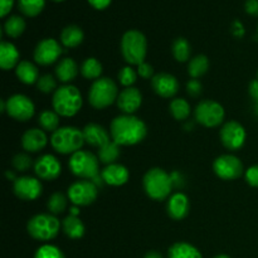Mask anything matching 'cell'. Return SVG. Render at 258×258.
<instances>
[{
    "label": "cell",
    "mask_w": 258,
    "mask_h": 258,
    "mask_svg": "<svg viewBox=\"0 0 258 258\" xmlns=\"http://www.w3.org/2000/svg\"><path fill=\"white\" fill-rule=\"evenodd\" d=\"M148 50L145 35L139 30H128L121 39V53L128 64L139 66L144 63Z\"/></svg>",
    "instance_id": "cell-5"
},
{
    "label": "cell",
    "mask_w": 258,
    "mask_h": 258,
    "mask_svg": "<svg viewBox=\"0 0 258 258\" xmlns=\"http://www.w3.org/2000/svg\"><path fill=\"white\" fill-rule=\"evenodd\" d=\"M34 171L42 180L52 181L60 175L62 166L59 160L50 154H45L38 158L34 163Z\"/></svg>",
    "instance_id": "cell-15"
},
{
    "label": "cell",
    "mask_w": 258,
    "mask_h": 258,
    "mask_svg": "<svg viewBox=\"0 0 258 258\" xmlns=\"http://www.w3.org/2000/svg\"><path fill=\"white\" fill-rule=\"evenodd\" d=\"M38 123H39L40 128L43 131H49V133H54L58 130L59 126V115L55 111L45 110L38 117Z\"/></svg>",
    "instance_id": "cell-32"
},
{
    "label": "cell",
    "mask_w": 258,
    "mask_h": 258,
    "mask_svg": "<svg viewBox=\"0 0 258 258\" xmlns=\"http://www.w3.org/2000/svg\"><path fill=\"white\" fill-rule=\"evenodd\" d=\"M47 135L40 128H29L24 133L22 138V146L25 151L38 153L47 145Z\"/></svg>",
    "instance_id": "cell-22"
},
{
    "label": "cell",
    "mask_w": 258,
    "mask_h": 258,
    "mask_svg": "<svg viewBox=\"0 0 258 258\" xmlns=\"http://www.w3.org/2000/svg\"><path fill=\"white\" fill-rule=\"evenodd\" d=\"M214 173L223 180H236L243 174V164L237 156L221 155L213 163Z\"/></svg>",
    "instance_id": "cell-12"
},
{
    "label": "cell",
    "mask_w": 258,
    "mask_h": 258,
    "mask_svg": "<svg viewBox=\"0 0 258 258\" xmlns=\"http://www.w3.org/2000/svg\"><path fill=\"white\" fill-rule=\"evenodd\" d=\"M19 50L13 43H0V66L4 71H9L19 64Z\"/></svg>",
    "instance_id": "cell-23"
},
{
    "label": "cell",
    "mask_w": 258,
    "mask_h": 258,
    "mask_svg": "<svg viewBox=\"0 0 258 258\" xmlns=\"http://www.w3.org/2000/svg\"><path fill=\"white\" fill-rule=\"evenodd\" d=\"M53 2H57V3H60V2H63V0H53Z\"/></svg>",
    "instance_id": "cell-53"
},
{
    "label": "cell",
    "mask_w": 258,
    "mask_h": 258,
    "mask_svg": "<svg viewBox=\"0 0 258 258\" xmlns=\"http://www.w3.org/2000/svg\"><path fill=\"white\" fill-rule=\"evenodd\" d=\"M37 88L43 93L55 92L57 91V81L52 75H43L38 80Z\"/></svg>",
    "instance_id": "cell-39"
},
{
    "label": "cell",
    "mask_w": 258,
    "mask_h": 258,
    "mask_svg": "<svg viewBox=\"0 0 258 258\" xmlns=\"http://www.w3.org/2000/svg\"><path fill=\"white\" fill-rule=\"evenodd\" d=\"M144 258H163V256L156 251H149Z\"/></svg>",
    "instance_id": "cell-49"
},
{
    "label": "cell",
    "mask_w": 258,
    "mask_h": 258,
    "mask_svg": "<svg viewBox=\"0 0 258 258\" xmlns=\"http://www.w3.org/2000/svg\"><path fill=\"white\" fill-rule=\"evenodd\" d=\"M138 72H135V70L131 67H123L118 73V80L125 87H131L138 80Z\"/></svg>",
    "instance_id": "cell-40"
},
{
    "label": "cell",
    "mask_w": 258,
    "mask_h": 258,
    "mask_svg": "<svg viewBox=\"0 0 258 258\" xmlns=\"http://www.w3.org/2000/svg\"><path fill=\"white\" fill-rule=\"evenodd\" d=\"M110 130L112 140L122 146L141 143L148 133L144 121L134 115H121L115 117L111 122Z\"/></svg>",
    "instance_id": "cell-1"
},
{
    "label": "cell",
    "mask_w": 258,
    "mask_h": 258,
    "mask_svg": "<svg viewBox=\"0 0 258 258\" xmlns=\"http://www.w3.org/2000/svg\"><path fill=\"white\" fill-rule=\"evenodd\" d=\"M244 9L252 17H258V0H247Z\"/></svg>",
    "instance_id": "cell-45"
},
{
    "label": "cell",
    "mask_w": 258,
    "mask_h": 258,
    "mask_svg": "<svg viewBox=\"0 0 258 258\" xmlns=\"http://www.w3.org/2000/svg\"><path fill=\"white\" fill-rule=\"evenodd\" d=\"M144 189L146 194L154 201H164L171 193L173 180L165 170L153 168L144 175Z\"/></svg>",
    "instance_id": "cell-4"
},
{
    "label": "cell",
    "mask_w": 258,
    "mask_h": 258,
    "mask_svg": "<svg viewBox=\"0 0 258 258\" xmlns=\"http://www.w3.org/2000/svg\"><path fill=\"white\" fill-rule=\"evenodd\" d=\"M173 55L178 62H186L190 58V44L185 38H178L173 43Z\"/></svg>",
    "instance_id": "cell-36"
},
{
    "label": "cell",
    "mask_w": 258,
    "mask_h": 258,
    "mask_svg": "<svg viewBox=\"0 0 258 258\" xmlns=\"http://www.w3.org/2000/svg\"><path fill=\"white\" fill-rule=\"evenodd\" d=\"M78 75V66L72 58H64L60 60L55 67V76L57 80L63 83H70L77 77Z\"/></svg>",
    "instance_id": "cell-25"
},
{
    "label": "cell",
    "mask_w": 258,
    "mask_h": 258,
    "mask_svg": "<svg viewBox=\"0 0 258 258\" xmlns=\"http://www.w3.org/2000/svg\"><path fill=\"white\" fill-rule=\"evenodd\" d=\"M82 131L83 136H85V143L93 146V148L101 149L107 145L108 143H111L108 131L98 123H88Z\"/></svg>",
    "instance_id": "cell-19"
},
{
    "label": "cell",
    "mask_w": 258,
    "mask_h": 258,
    "mask_svg": "<svg viewBox=\"0 0 258 258\" xmlns=\"http://www.w3.org/2000/svg\"><path fill=\"white\" fill-rule=\"evenodd\" d=\"M209 68V59L203 54H199L194 57L193 59L189 60L188 64V73L191 78L197 80V78L202 77L207 73Z\"/></svg>",
    "instance_id": "cell-29"
},
{
    "label": "cell",
    "mask_w": 258,
    "mask_h": 258,
    "mask_svg": "<svg viewBox=\"0 0 258 258\" xmlns=\"http://www.w3.org/2000/svg\"><path fill=\"white\" fill-rule=\"evenodd\" d=\"M81 73L86 80L96 81L102 75V64L96 58H87L81 66Z\"/></svg>",
    "instance_id": "cell-31"
},
{
    "label": "cell",
    "mask_w": 258,
    "mask_h": 258,
    "mask_svg": "<svg viewBox=\"0 0 258 258\" xmlns=\"http://www.w3.org/2000/svg\"><path fill=\"white\" fill-rule=\"evenodd\" d=\"M257 77H258V75H257Z\"/></svg>",
    "instance_id": "cell-55"
},
{
    "label": "cell",
    "mask_w": 258,
    "mask_h": 258,
    "mask_svg": "<svg viewBox=\"0 0 258 258\" xmlns=\"http://www.w3.org/2000/svg\"><path fill=\"white\" fill-rule=\"evenodd\" d=\"M50 144L53 149L59 154H75L81 150L85 144L83 131L75 126H64L59 127L52 134Z\"/></svg>",
    "instance_id": "cell-3"
},
{
    "label": "cell",
    "mask_w": 258,
    "mask_h": 258,
    "mask_svg": "<svg viewBox=\"0 0 258 258\" xmlns=\"http://www.w3.org/2000/svg\"><path fill=\"white\" fill-rule=\"evenodd\" d=\"M138 75L140 76L141 78H145V80H149V78L154 77V70L150 64L148 63H141V64L138 66Z\"/></svg>",
    "instance_id": "cell-44"
},
{
    "label": "cell",
    "mask_w": 258,
    "mask_h": 258,
    "mask_svg": "<svg viewBox=\"0 0 258 258\" xmlns=\"http://www.w3.org/2000/svg\"><path fill=\"white\" fill-rule=\"evenodd\" d=\"M196 120L206 127H216L224 120V108L213 100H204L196 108Z\"/></svg>",
    "instance_id": "cell-9"
},
{
    "label": "cell",
    "mask_w": 258,
    "mask_h": 258,
    "mask_svg": "<svg viewBox=\"0 0 258 258\" xmlns=\"http://www.w3.org/2000/svg\"><path fill=\"white\" fill-rule=\"evenodd\" d=\"M83 30L78 25H67L60 33V42L67 48H76L83 42Z\"/></svg>",
    "instance_id": "cell-27"
},
{
    "label": "cell",
    "mask_w": 258,
    "mask_h": 258,
    "mask_svg": "<svg viewBox=\"0 0 258 258\" xmlns=\"http://www.w3.org/2000/svg\"><path fill=\"white\" fill-rule=\"evenodd\" d=\"M168 258H203L201 251L193 244L178 242L169 248Z\"/></svg>",
    "instance_id": "cell-26"
},
{
    "label": "cell",
    "mask_w": 258,
    "mask_h": 258,
    "mask_svg": "<svg viewBox=\"0 0 258 258\" xmlns=\"http://www.w3.org/2000/svg\"><path fill=\"white\" fill-rule=\"evenodd\" d=\"M62 54L60 44L55 39L47 38L40 40L34 49V60L40 66H49L57 62Z\"/></svg>",
    "instance_id": "cell-14"
},
{
    "label": "cell",
    "mask_w": 258,
    "mask_h": 258,
    "mask_svg": "<svg viewBox=\"0 0 258 258\" xmlns=\"http://www.w3.org/2000/svg\"><path fill=\"white\" fill-rule=\"evenodd\" d=\"M128 170L121 164H110L101 171V178L106 184L112 186H121L127 183Z\"/></svg>",
    "instance_id": "cell-20"
},
{
    "label": "cell",
    "mask_w": 258,
    "mask_h": 258,
    "mask_svg": "<svg viewBox=\"0 0 258 258\" xmlns=\"http://www.w3.org/2000/svg\"><path fill=\"white\" fill-rule=\"evenodd\" d=\"M246 180L251 186L258 188V165H253L246 170Z\"/></svg>",
    "instance_id": "cell-42"
},
{
    "label": "cell",
    "mask_w": 258,
    "mask_h": 258,
    "mask_svg": "<svg viewBox=\"0 0 258 258\" xmlns=\"http://www.w3.org/2000/svg\"><path fill=\"white\" fill-rule=\"evenodd\" d=\"M117 106L125 115H134L143 103V95L135 87H126L118 93Z\"/></svg>",
    "instance_id": "cell-18"
},
{
    "label": "cell",
    "mask_w": 258,
    "mask_h": 258,
    "mask_svg": "<svg viewBox=\"0 0 258 258\" xmlns=\"http://www.w3.org/2000/svg\"><path fill=\"white\" fill-rule=\"evenodd\" d=\"M34 258H64V254L53 244H43L37 249Z\"/></svg>",
    "instance_id": "cell-38"
},
{
    "label": "cell",
    "mask_w": 258,
    "mask_h": 258,
    "mask_svg": "<svg viewBox=\"0 0 258 258\" xmlns=\"http://www.w3.org/2000/svg\"><path fill=\"white\" fill-rule=\"evenodd\" d=\"M71 214H72V216H78V209L77 208H72L71 209Z\"/></svg>",
    "instance_id": "cell-50"
},
{
    "label": "cell",
    "mask_w": 258,
    "mask_h": 258,
    "mask_svg": "<svg viewBox=\"0 0 258 258\" xmlns=\"http://www.w3.org/2000/svg\"><path fill=\"white\" fill-rule=\"evenodd\" d=\"M34 103L24 95H14L5 101V112L17 121L30 120L34 115Z\"/></svg>",
    "instance_id": "cell-11"
},
{
    "label": "cell",
    "mask_w": 258,
    "mask_h": 258,
    "mask_svg": "<svg viewBox=\"0 0 258 258\" xmlns=\"http://www.w3.org/2000/svg\"><path fill=\"white\" fill-rule=\"evenodd\" d=\"M13 166L18 171H27L32 166V159L28 154H18L13 159Z\"/></svg>",
    "instance_id": "cell-41"
},
{
    "label": "cell",
    "mask_w": 258,
    "mask_h": 258,
    "mask_svg": "<svg viewBox=\"0 0 258 258\" xmlns=\"http://www.w3.org/2000/svg\"><path fill=\"white\" fill-rule=\"evenodd\" d=\"M257 33H258V28H257Z\"/></svg>",
    "instance_id": "cell-54"
},
{
    "label": "cell",
    "mask_w": 258,
    "mask_h": 258,
    "mask_svg": "<svg viewBox=\"0 0 258 258\" xmlns=\"http://www.w3.org/2000/svg\"><path fill=\"white\" fill-rule=\"evenodd\" d=\"M170 112L175 120H186L190 115V105L184 98H174L170 102Z\"/></svg>",
    "instance_id": "cell-35"
},
{
    "label": "cell",
    "mask_w": 258,
    "mask_h": 258,
    "mask_svg": "<svg viewBox=\"0 0 258 258\" xmlns=\"http://www.w3.org/2000/svg\"><path fill=\"white\" fill-rule=\"evenodd\" d=\"M91 4V7H93L97 10H103L111 4V0H87Z\"/></svg>",
    "instance_id": "cell-47"
},
{
    "label": "cell",
    "mask_w": 258,
    "mask_h": 258,
    "mask_svg": "<svg viewBox=\"0 0 258 258\" xmlns=\"http://www.w3.org/2000/svg\"><path fill=\"white\" fill-rule=\"evenodd\" d=\"M47 208L50 214H60L67 208V197L62 193H54L49 197L47 203Z\"/></svg>",
    "instance_id": "cell-37"
},
{
    "label": "cell",
    "mask_w": 258,
    "mask_h": 258,
    "mask_svg": "<svg viewBox=\"0 0 258 258\" xmlns=\"http://www.w3.org/2000/svg\"><path fill=\"white\" fill-rule=\"evenodd\" d=\"M45 0H18V8L25 17H37L44 9Z\"/></svg>",
    "instance_id": "cell-34"
},
{
    "label": "cell",
    "mask_w": 258,
    "mask_h": 258,
    "mask_svg": "<svg viewBox=\"0 0 258 258\" xmlns=\"http://www.w3.org/2000/svg\"><path fill=\"white\" fill-rule=\"evenodd\" d=\"M4 30L8 37L18 38L24 33L25 22L19 15H12L4 23Z\"/></svg>",
    "instance_id": "cell-33"
},
{
    "label": "cell",
    "mask_w": 258,
    "mask_h": 258,
    "mask_svg": "<svg viewBox=\"0 0 258 258\" xmlns=\"http://www.w3.org/2000/svg\"><path fill=\"white\" fill-rule=\"evenodd\" d=\"M15 75L18 80L25 85H33L39 80V71L29 60H20L19 64L15 67Z\"/></svg>",
    "instance_id": "cell-24"
},
{
    "label": "cell",
    "mask_w": 258,
    "mask_h": 258,
    "mask_svg": "<svg viewBox=\"0 0 258 258\" xmlns=\"http://www.w3.org/2000/svg\"><path fill=\"white\" fill-rule=\"evenodd\" d=\"M7 176H8V178H12V179H14V175H13L12 173H9V171H8V173H7ZM14 180H15V179H14Z\"/></svg>",
    "instance_id": "cell-52"
},
{
    "label": "cell",
    "mask_w": 258,
    "mask_h": 258,
    "mask_svg": "<svg viewBox=\"0 0 258 258\" xmlns=\"http://www.w3.org/2000/svg\"><path fill=\"white\" fill-rule=\"evenodd\" d=\"M68 165L71 171L78 178L96 180L100 174V160L90 151L80 150L72 154Z\"/></svg>",
    "instance_id": "cell-8"
},
{
    "label": "cell",
    "mask_w": 258,
    "mask_h": 258,
    "mask_svg": "<svg viewBox=\"0 0 258 258\" xmlns=\"http://www.w3.org/2000/svg\"><path fill=\"white\" fill-rule=\"evenodd\" d=\"M221 141L228 150H239L246 141V130L237 121L226 122L221 130Z\"/></svg>",
    "instance_id": "cell-13"
},
{
    "label": "cell",
    "mask_w": 258,
    "mask_h": 258,
    "mask_svg": "<svg viewBox=\"0 0 258 258\" xmlns=\"http://www.w3.org/2000/svg\"><path fill=\"white\" fill-rule=\"evenodd\" d=\"M189 208H190V203L185 194L183 193H175L169 198L168 202V214L170 218L175 219V221H181L185 218L189 213Z\"/></svg>",
    "instance_id": "cell-21"
},
{
    "label": "cell",
    "mask_w": 258,
    "mask_h": 258,
    "mask_svg": "<svg viewBox=\"0 0 258 258\" xmlns=\"http://www.w3.org/2000/svg\"><path fill=\"white\" fill-rule=\"evenodd\" d=\"M151 86L156 95L164 98H171L179 91V82L169 73H158L151 78Z\"/></svg>",
    "instance_id": "cell-17"
},
{
    "label": "cell",
    "mask_w": 258,
    "mask_h": 258,
    "mask_svg": "<svg viewBox=\"0 0 258 258\" xmlns=\"http://www.w3.org/2000/svg\"><path fill=\"white\" fill-rule=\"evenodd\" d=\"M186 91L191 97H198L202 93V83L198 80H190L186 85Z\"/></svg>",
    "instance_id": "cell-43"
},
{
    "label": "cell",
    "mask_w": 258,
    "mask_h": 258,
    "mask_svg": "<svg viewBox=\"0 0 258 258\" xmlns=\"http://www.w3.org/2000/svg\"><path fill=\"white\" fill-rule=\"evenodd\" d=\"M14 193L23 201H35L42 194V184L33 176H20L14 180Z\"/></svg>",
    "instance_id": "cell-16"
},
{
    "label": "cell",
    "mask_w": 258,
    "mask_h": 258,
    "mask_svg": "<svg viewBox=\"0 0 258 258\" xmlns=\"http://www.w3.org/2000/svg\"><path fill=\"white\" fill-rule=\"evenodd\" d=\"M120 145L116 144L115 141H111V143H108L103 148L98 149L97 158L100 160V163L110 165V164H113L117 160L118 156H120Z\"/></svg>",
    "instance_id": "cell-30"
},
{
    "label": "cell",
    "mask_w": 258,
    "mask_h": 258,
    "mask_svg": "<svg viewBox=\"0 0 258 258\" xmlns=\"http://www.w3.org/2000/svg\"><path fill=\"white\" fill-rule=\"evenodd\" d=\"M249 95L258 102V80L253 81V82H251V85H249Z\"/></svg>",
    "instance_id": "cell-48"
},
{
    "label": "cell",
    "mask_w": 258,
    "mask_h": 258,
    "mask_svg": "<svg viewBox=\"0 0 258 258\" xmlns=\"http://www.w3.org/2000/svg\"><path fill=\"white\" fill-rule=\"evenodd\" d=\"M118 90L116 83L107 77L93 81L88 92V102L97 110L108 107L117 101Z\"/></svg>",
    "instance_id": "cell-6"
},
{
    "label": "cell",
    "mask_w": 258,
    "mask_h": 258,
    "mask_svg": "<svg viewBox=\"0 0 258 258\" xmlns=\"http://www.w3.org/2000/svg\"><path fill=\"white\" fill-rule=\"evenodd\" d=\"M68 199L75 206L86 207L92 204L97 199L98 189L95 181L92 180H80L73 183L68 188Z\"/></svg>",
    "instance_id": "cell-10"
},
{
    "label": "cell",
    "mask_w": 258,
    "mask_h": 258,
    "mask_svg": "<svg viewBox=\"0 0 258 258\" xmlns=\"http://www.w3.org/2000/svg\"><path fill=\"white\" fill-rule=\"evenodd\" d=\"M62 226L63 231L67 234V237H70L72 239L82 238L83 234H85V224L82 223V221L77 216L70 214L68 217H66L63 219Z\"/></svg>",
    "instance_id": "cell-28"
},
{
    "label": "cell",
    "mask_w": 258,
    "mask_h": 258,
    "mask_svg": "<svg viewBox=\"0 0 258 258\" xmlns=\"http://www.w3.org/2000/svg\"><path fill=\"white\" fill-rule=\"evenodd\" d=\"M214 258H231V257L227 256V254H218V256H216Z\"/></svg>",
    "instance_id": "cell-51"
},
{
    "label": "cell",
    "mask_w": 258,
    "mask_h": 258,
    "mask_svg": "<svg viewBox=\"0 0 258 258\" xmlns=\"http://www.w3.org/2000/svg\"><path fill=\"white\" fill-rule=\"evenodd\" d=\"M13 5H14V0H0V8H2L0 9V17H7L10 10H12Z\"/></svg>",
    "instance_id": "cell-46"
},
{
    "label": "cell",
    "mask_w": 258,
    "mask_h": 258,
    "mask_svg": "<svg viewBox=\"0 0 258 258\" xmlns=\"http://www.w3.org/2000/svg\"><path fill=\"white\" fill-rule=\"evenodd\" d=\"M60 228L58 218L53 214H37L29 219L27 224V231L32 238L37 241L47 242L55 238Z\"/></svg>",
    "instance_id": "cell-7"
},
{
    "label": "cell",
    "mask_w": 258,
    "mask_h": 258,
    "mask_svg": "<svg viewBox=\"0 0 258 258\" xmlns=\"http://www.w3.org/2000/svg\"><path fill=\"white\" fill-rule=\"evenodd\" d=\"M53 108L64 117H72L82 107V95L80 90L72 85H64L53 93Z\"/></svg>",
    "instance_id": "cell-2"
}]
</instances>
